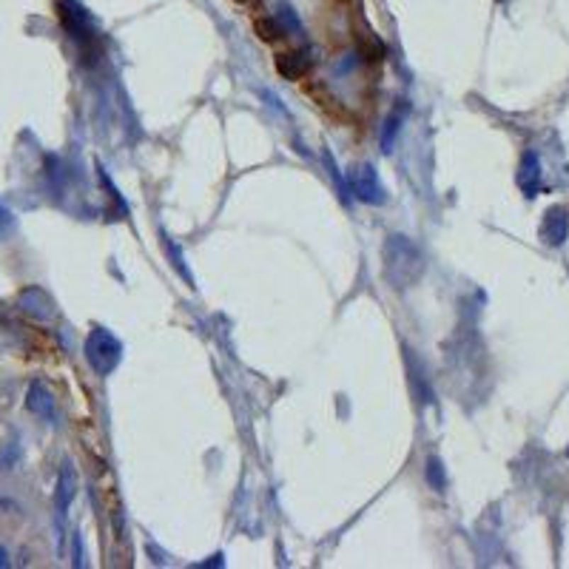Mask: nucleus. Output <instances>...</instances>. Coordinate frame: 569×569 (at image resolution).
Returning a JSON list of instances; mask_svg holds the SVG:
<instances>
[{
    "label": "nucleus",
    "instance_id": "obj_1",
    "mask_svg": "<svg viewBox=\"0 0 569 569\" xmlns=\"http://www.w3.org/2000/svg\"><path fill=\"white\" fill-rule=\"evenodd\" d=\"M424 271H427V259H424L422 248L410 237L390 234L385 240V245H382V274H385L390 288L407 291V288L422 282Z\"/></svg>",
    "mask_w": 569,
    "mask_h": 569
},
{
    "label": "nucleus",
    "instance_id": "obj_2",
    "mask_svg": "<svg viewBox=\"0 0 569 569\" xmlns=\"http://www.w3.org/2000/svg\"><path fill=\"white\" fill-rule=\"evenodd\" d=\"M120 359H123V342L111 330L94 327L86 339V361L91 364V370L97 376H108V373H114Z\"/></svg>",
    "mask_w": 569,
    "mask_h": 569
},
{
    "label": "nucleus",
    "instance_id": "obj_3",
    "mask_svg": "<svg viewBox=\"0 0 569 569\" xmlns=\"http://www.w3.org/2000/svg\"><path fill=\"white\" fill-rule=\"evenodd\" d=\"M350 188L347 191L359 200V203H364V205H382L388 197H385V188H382V182H378V174H376V168L370 165V162H361V165H356L353 171H350Z\"/></svg>",
    "mask_w": 569,
    "mask_h": 569
},
{
    "label": "nucleus",
    "instance_id": "obj_4",
    "mask_svg": "<svg viewBox=\"0 0 569 569\" xmlns=\"http://www.w3.org/2000/svg\"><path fill=\"white\" fill-rule=\"evenodd\" d=\"M274 66H276L279 77H285V80H305L310 74L313 60L305 49H288V52H279L274 57Z\"/></svg>",
    "mask_w": 569,
    "mask_h": 569
},
{
    "label": "nucleus",
    "instance_id": "obj_5",
    "mask_svg": "<svg viewBox=\"0 0 569 569\" xmlns=\"http://www.w3.org/2000/svg\"><path fill=\"white\" fill-rule=\"evenodd\" d=\"M305 94H308L316 106H322L327 114H333V117H339V120H347L344 106L339 103L336 94H330V89H327L325 83H319V80H308V83H305Z\"/></svg>",
    "mask_w": 569,
    "mask_h": 569
},
{
    "label": "nucleus",
    "instance_id": "obj_6",
    "mask_svg": "<svg viewBox=\"0 0 569 569\" xmlns=\"http://www.w3.org/2000/svg\"><path fill=\"white\" fill-rule=\"evenodd\" d=\"M77 495V475H74V467L72 464H63L60 475H57V492H55V507H57V515L63 518L72 507Z\"/></svg>",
    "mask_w": 569,
    "mask_h": 569
},
{
    "label": "nucleus",
    "instance_id": "obj_7",
    "mask_svg": "<svg viewBox=\"0 0 569 569\" xmlns=\"http://www.w3.org/2000/svg\"><path fill=\"white\" fill-rule=\"evenodd\" d=\"M26 407H29L35 416H40V419L55 422V396L46 390L43 382H35V385L29 388V393H26Z\"/></svg>",
    "mask_w": 569,
    "mask_h": 569
},
{
    "label": "nucleus",
    "instance_id": "obj_8",
    "mask_svg": "<svg viewBox=\"0 0 569 569\" xmlns=\"http://www.w3.org/2000/svg\"><path fill=\"white\" fill-rule=\"evenodd\" d=\"M254 32H257V38H259L262 43H268V46H276V43H282V40L288 38V29H285L274 15H265V12L254 15Z\"/></svg>",
    "mask_w": 569,
    "mask_h": 569
},
{
    "label": "nucleus",
    "instance_id": "obj_9",
    "mask_svg": "<svg viewBox=\"0 0 569 569\" xmlns=\"http://www.w3.org/2000/svg\"><path fill=\"white\" fill-rule=\"evenodd\" d=\"M399 131H402V111L396 108V111H390V114L385 117L382 128H378V142H382V151H385V154H390V151H393Z\"/></svg>",
    "mask_w": 569,
    "mask_h": 569
},
{
    "label": "nucleus",
    "instance_id": "obj_10",
    "mask_svg": "<svg viewBox=\"0 0 569 569\" xmlns=\"http://www.w3.org/2000/svg\"><path fill=\"white\" fill-rule=\"evenodd\" d=\"M543 237H546V242H549V245H558V242H563V237H566V217H563V211H560V208H552V211L546 214V222H543Z\"/></svg>",
    "mask_w": 569,
    "mask_h": 569
},
{
    "label": "nucleus",
    "instance_id": "obj_11",
    "mask_svg": "<svg viewBox=\"0 0 569 569\" xmlns=\"http://www.w3.org/2000/svg\"><path fill=\"white\" fill-rule=\"evenodd\" d=\"M538 176H541V165H538V157L535 154H524V159H521V188L532 197V191H535V182H538Z\"/></svg>",
    "mask_w": 569,
    "mask_h": 569
},
{
    "label": "nucleus",
    "instance_id": "obj_12",
    "mask_svg": "<svg viewBox=\"0 0 569 569\" xmlns=\"http://www.w3.org/2000/svg\"><path fill=\"white\" fill-rule=\"evenodd\" d=\"M325 165H327V174H330V179L336 182V191H339L342 203H347V194H350V191H347V182H344V176L339 174V168H336V159H333L327 151H325Z\"/></svg>",
    "mask_w": 569,
    "mask_h": 569
},
{
    "label": "nucleus",
    "instance_id": "obj_13",
    "mask_svg": "<svg viewBox=\"0 0 569 569\" xmlns=\"http://www.w3.org/2000/svg\"><path fill=\"white\" fill-rule=\"evenodd\" d=\"M424 473H427V481H430V487H433V490H444V473H441V464H439V458H430Z\"/></svg>",
    "mask_w": 569,
    "mask_h": 569
},
{
    "label": "nucleus",
    "instance_id": "obj_14",
    "mask_svg": "<svg viewBox=\"0 0 569 569\" xmlns=\"http://www.w3.org/2000/svg\"><path fill=\"white\" fill-rule=\"evenodd\" d=\"M12 228H15V214L4 205V203H0V240H4V237H9L12 234Z\"/></svg>",
    "mask_w": 569,
    "mask_h": 569
},
{
    "label": "nucleus",
    "instance_id": "obj_15",
    "mask_svg": "<svg viewBox=\"0 0 569 569\" xmlns=\"http://www.w3.org/2000/svg\"><path fill=\"white\" fill-rule=\"evenodd\" d=\"M72 555H74V566H83L86 560H83V541H80V535L74 532V538H72Z\"/></svg>",
    "mask_w": 569,
    "mask_h": 569
},
{
    "label": "nucleus",
    "instance_id": "obj_16",
    "mask_svg": "<svg viewBox=\"0 0 569 569\" xmlns=\"http://www.w3.org/2000/svg\"><path fill=\"white\" fill-rule=\"evenodd\" d=\"M240 6H248V9H259V0H237Z\"/></svg>",
    "mask_w": 569,
    "mask_h": 569
},
{
    "label": "nucleus",
    "instance_id": "obj_17",
    "mask_svg": "<svg viewBox=\"0 0 569 569\" xmlns=\"http://www.w3.org/2000/svg\"><path fill=\"white\" fill-rule=\"evenodd\" d=\"M9 563H12V560H9V552L0 546V566H9Z\"/></svg>",
    "mask_w": 569,
    "mask_h": 569
}]
</instances>
